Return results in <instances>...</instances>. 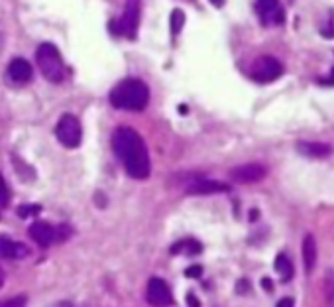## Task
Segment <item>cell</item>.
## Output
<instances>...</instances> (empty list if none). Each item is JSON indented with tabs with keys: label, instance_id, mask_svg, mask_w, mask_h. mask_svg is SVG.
Returning a JSON list of instances; mask_svg holds the SVG:
<instances>
[{
	"label": "cell",
	"instance_id": "ac0fdd59",
	"mask_svg": "<svg viewBox=\"0 0 334 307\" xmlns=\"http://www.w3.org/2000/svg\"><path fill=\"white\" fill-rule=\"evenodd\" d=\"M183 248H185L189 254H199L200 250H202L200 242H197V240H183V242H179V244H175V246L171 248V252L177 254V252H181Z\"/></svg>",
	"mask_w": 334,
	"mask_h": 307
},
{
	"label": "cell",
	"instance_id": "d4e9b609",
	"mask_svg": "<svg viewBox=\"0 0 334 307\" xmlns=\"http://www.w3.org/2000/svg\"><path fill=\"white\" fill-rule=\"evenodd\" d=\"M275 307H295V301H293L291 297H283V299L277 301V305Z\"/></svg>",
	"mask_w": 334,
	"mask_h": 307
},
{
	"label": "cell",
	"instance_id": "ffe728a7",
	"mask_svg": "<svg viewBox=\"0 0 334 307\" xmlns=\"http://www.w3.org/2000/svg\"><path fill=\"white\" fill-rule=\"evenodd\" d=\"M0 307H26V295H18V297H10L6 301H2Z\"/></svg>",
	"mask_w": 334,
	"mask_h": 307
},
{
	"label": "cell",
	"instance_id": "9c48e42d",
	"mask_svg": "<svg viewBox=\"0 0 334 307\" xmlns=\"http://www.w3.org/2000/svg\"><path fill=\"white\" fill-rule=\"evenodd\" d=\"M258 12H260L264 24L271 22L275 26H281L285 22V12L277 0H258Z\"/></svg>",
	"mask_w": 334,
	"mask_h": 307
},
{
	"label": "cell",
	"instance_id": "7c38bea8",
	"mask_svg": "<svg viewBox=\"0 0 334 307\" xmlns=\"http://www.w3.org/2000/svg\"><path fill=\"white\" fill-rule=\"evenodd\" d=\"M28 233L40 246H49L55 240V229L51 225L44 223V221H36L34 225H30Z\"/></svg>",
	"mask_w": 334,
	"mask_h": 307
},
{
	"label": "cell",
	"instance_id": "277c9868",
	"mask_svg": "<svg viewBox=\"0 0 334 307\" xmlns=\"http://www.w3.org/2000/svg\"><path fill=\"white\" fill-rule=\"evenodd\" d=\"M55 136L65 148H77L83 138V130H81V122L73 115H63L59 118L57 126H55Z\"/></svg>",
	"mask_w": 334,
	"mask_h": 307
},
{
	"label": "cell",
	"instance_id": "3957f363",
	"mask_svg": "<svg viewBox=\"0 0 334 307\" xmlns=\"http://www.w3.org/2000/svg\"><path fill=\"white\" fill-rule=\"evenodd\" d=\"M36 63L49 83H61L65 79V63L59 49L53 44H40L36 49Z\"/></svg>",
	"mask_w": 334,
	"mask_h": 307
},
{
	"label": "cell",
	"instance_id": "e0dca14e",
	"mask_svg": "<svg viewBox=\"0 0 334 307\" xmlns=\"http://www.w3.org/2000/svg\"><path fill=\"white\" fill-rule=\"evenodd\" d=\"M322 291H324V301L328 307H334V270L326 272L322 278Z\"/></svg>",
	"mask_w": 334,
	"mask_h": 307
},
{
	"label": "cell",
	"instance_id": "4316f807",
	"mask_svg": "<svg viewBox=\"0 0 334 307\" xmlns=\"http://www.w3.org/2000/svg\"><path fill=\"white\" fill-rule=\"evenodd\" d=\"M187 305L189 307H200L199 299L195 297V295H187Z\"/></svg>",
	"mask_w": 334,
	"mask_h": 307
},
{
	"label": "cell",
	"instance_id": "d6986e66",
	"mask_svg": "<svg viewBox=\"0 0 334 307\" xmlns=\"http://www.w3.org/2000/svg\"><path fill=\"white\" fill-rule=\"evenodd\" d=\"M183 24H185V12L181 10V8H175L173 12H171V34L173 36H177L179 32L183 30Z\"/></svg>",
	"mask_w": 334,
	"mask_h": 307
},
{
	"label": "cell",
	"instance_id": "6da1fadb",
	"mask_svg": "<svg viewBox=\"0 0 334 307\" xmlns=\"http://www.w3.org/2000/svg\"><path fill=\"white\" fill-rule=\"evenodd\" d=\"M112 150L122 162L126 173L134 179H146L150 175V156L142 136L128 128L120 126L112 134Z\"/></svg>",
	"mask_w": 334,
	"mask_h": 307
},
{
	"label": "cell",
	"instance_id": "30bf717a",
	"mask_svg": "<svg viewBox=\"0 0 334 307\" xmlns=\"http://www.w3.org/2000/svg\"><path fill=\"white\" fill-rule=\"evenodd\" d=\"M226 183L220 181H212V179H195L193 183L187 185V193L189 195H210V193H224L228 191Z\"/></svg>",
	"mask_w": 334,
	"mask_h": 307
},
{
	"label": "cell",
	"instance_id": "52a82bcc",
	"mask_svg": "<svg viewBox=\"0 0 334 307\" xmlns=\"http://www.w3.org/2000/svg\"><path fill=\"white\" fill-rule=\"evenodd\" d=\"M120 24V34L134 40L138 34V26H140V0H126V10L124 16L118 20Z\"/></svg>",
	"mask_w": 334,
	"mask_h": 307
},
{
	"label": "cell",
	"instance_id": "484cf974",
	"mask_svg": "<svg viewBox=\"0 0 334 307\" xmlns=\"http://www.w3.org/2000/svg\"><path fill=\"white\" fill-rule=\"evenodd\" d=\"M238 291H240V293L250 291V282H248V280H240V283H238Z\"/></svg>",
	"mask_w": 334,
	"mask_h": 307
},
{
	"label": "cell",
	"instance_id": "5b68a950",
	"mask_svg": "<svg viewBox=\"0 0 334 307\" xmlns=\"http://www.w3.org/2000/svg\"><path fill=\"white\" fill-rule=\"evenodd\" d=\"M281 75H283V65L275 57H269V55L256 59V63L252 65V77L258 83H271V81L279 79Z\"/></svg>",
	"mask_w": 334,
	"mask_h": 307
},
{
	"label": "cell",
	"instance_id": "83f0119b",
	"mask_svg": "<svg viewBox=\"0 0 334 307\" xmlns=\"http://www.w3.org/2000/svg\"><path fill=\"white\" fill-rule=\"evenodd\" d=\"M264 289H266V291H271V289H273V285H271V280H269V278H264Z\"/></svg>",
	"mask_w": 334,
	"mask_h": 307
},
{
	"label": "cell",
	"instance_id": "5bb4252c",
	"mask_svg": "<svg viewBox=\"0 0 334 307\" xmlns=\"http://www.w3.org/2000/svg\"><path fill=\"white\" fill-rule=\"evenodd\" d=\"M0 256L2 258H26L28 256V246L22 242H14L8 236H0Z\"/></svg>",
	"mask_w": 334,
	"mask_h": 307
},
{
	"label": "cell",
	"instance_id": "2e32d148",
	"mask_svg": "<svg viewBox=\"0 0 334 307\" xmlns=\"http://www.w3.org/2000/svg\"><path fill=\"white\" fill-rule=\"evenodd\" d=\"M275 272L279 274V278L283 282H289L291 278H293V264H291V260L285 254H277V258H275Z\"/></svg>",
	"mask_w": 334,
	"mask_h": 307
},
{
	"label": "cell",
	"instance_id": "8992f818",
	"mask_svg": "<svg viewBox=\"0 0 334 307\" xmlns=\"http://www.w3.org/2000/svg\"><path fill=\"white\" fill-rule=\"evenodd\" d=\"M267 169L266 165L262 164H244V165H238V167H232L230 169V179L234 183H258L266 177Z\"/></svg>",
	"mask_w": 334,
	"mask_h": 307
},
{
	"label": "cell",
	"instance_id": "4fadbf2b",
	"mask_svg": "<svg viewBox=\"0 0 334 307\" xmlns=\"http://www.w3.org/2000/svg\"><path fill=\"white\" fill-rule=\"evenodd\" d=\"M8 75L16 83H28L32 79V75H34V69H32L30 61H26L24 57H16L8 65Z\"/></svg>",
	"mask_w": 334,
	"mask_h": 307
},
{
	"label": "cell",
	"instance_id": "8fae6325",
	"mask_svg": "<svg viewBox=\"0 0 334 307\" xmlns=\"http://www.w3.org/2000/svg\"><path fill=\"white\" fill-rule=\"evenodd\" d=\"M297 152L305 158H312V160H320L332 154V148L328 144L322 142H297Z\"/></svg>",
	"mask_w": 334,
	"mask_h": 307
},
{
	"label": "cell",
	"instance_id": "f546056e",
	"mask_svg": "<svg viewBox=\"0 0 334 307\" xmlns=\"http://www.w3.org/2000/svg\"><path fill=\"white\" fill-rule=\"evenodd\" d=\"M0 285H2V274H0Z\"/></svg>",
	"mask_w": 334,
	"mask_h": 307
},
{
	"label": "cell",
	"instance_id": "7a4b0ae2",
	"mask_svg": "<svg viewBox=\"0 0 334 307\" xmlns=\"http://www.w3.org/2000/svg\"><path fill=\"white\" fill-rule=\"evenodd\" d=\"M150 100V89L142 79H124L110 91L112 107L120 111H144Z\"/></svg>",
	"mask_w": 334,
	"mask_h": 307
},
{
	"label": "cell",
	"instance_id": "ba28073f",
	"mask_svg": "<svg viewBox=\"0 0 334 307\" xmlns=\"http://www.w3.org/2000/svg\"><path fill=\"white\" fill-rule=\"evenodd\" d=\"M146 297H148L150 305L154 307H167L173 303L169 285L163 282V280H159V278H152L150 280L148 289H146Z\"/></svg>",
	"mask_w": 334,
	"mask_h": 307
},
{
	"label": "cell",
	"instance_id": "603a6c76",
	"mask_svg": "<svg viewBox=\"0 0 334 307\" xmlns=\"http://www.w3.org/2000/svg\"><path fill=\"white\" fill-rule=\"evenodd\" d=\"M185 276L187 278H200L202 276V268L200 266H191V268L185 270Z\"/></svg>",
	"mask_w": 334,
	"mask_h": 307
},
{
	"label": "cell",
	"instance_id": "7402d4cb",
	"mask_svg": "<svg viewBox=\"0 0 334 307\" xmlns=\"http://www.w3.org/2000/svg\"><path fill=\"white\" fill-rule=\"evenodd\" d=\"M8 199H10V193H8V187H6V183H4V179L0 175V205H6Z\"/></svg>",
	"mask_w": 334,
	"mask_h": 307
},
{
	"label": "cell",
	"instance_id": "4dcf8cb0",
	"mask_svg": "<svg viewBox=\"0 0 334 307\" xmlns=\"http://www.w3.org/2000/svg\"><path fill=\"white\" fill-rule=\"evenodd\" d=\"M332 77H334V69H332Z\"/></svg>",
	"mask_w": 334,
	"mask_h": 307
},
{
	"label": "cell",
	"instance_id": "9a60e30c",
	"mask_svg": "<svg viewBox=\"0 0 334 307\" xmlns=\"http://www.w3.org/2000/svg\"><path fill=\"white\" fill-rule=\"evenodd\" d=\"M303 264H305V272L311 274L314 270V264H316V240L312 235H305L303 238Z\"/></svg>",
	"mask_w": 334,
	"mask_h": 307
},
{
	"label": "cell",
	"instance_id": "cb8c5ba5",
	"mask_svg": "<svg viewBox=\"0 0 334 307\" xmlns=\"http://www.w3.org/2000/svg\"><path fill=\"white\" fill-rule=\"evenodd\" d=\"M328 24H330V26H328V28H322L320 32H322V36H324V38L332 40L334 38V12H332V22H328Z\"/></svg>",
	"mask_w": 334,
	"mask_h": 307
},
{
	"label": "cell",
	"instance_id": "f1b7e54d",
	"mask_svg": "<svg viewBox=\"0 0 334 307\" xmlns=\"http://www.w3.org/2000/svg\"><path fill=\"white\" fill-rule=\"evenodd\" d=\"M210 2H212V4L216 6V8H220V6H222V4H224V2H226V0H210Z\"/></svg>",
	"mask_w": 334,
	"mask_h": 307
},
{
	"label": "cell",
	"instance_id": "44dd1931",
	"mask_svg": "<svg viewBox=\"0 0 334 307\" xmlns=\"http://www.w3.org/2000/svg\"><path fill=\"white\" fill-rule=\"evenodd\" d=\"M40 211H42L40 205H24V207L18 209V215H20V217H28V215H36V213H40Z\"/></svg>",
	"mask_w": 334,
	"mask_h": 307
}]
</instances>
